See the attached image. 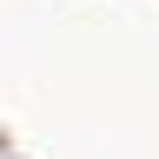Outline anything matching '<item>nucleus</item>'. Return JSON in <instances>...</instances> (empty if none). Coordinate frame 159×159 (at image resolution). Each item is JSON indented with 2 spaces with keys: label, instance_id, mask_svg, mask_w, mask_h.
Masks as SVG:
<instances>
[]
</instances>
